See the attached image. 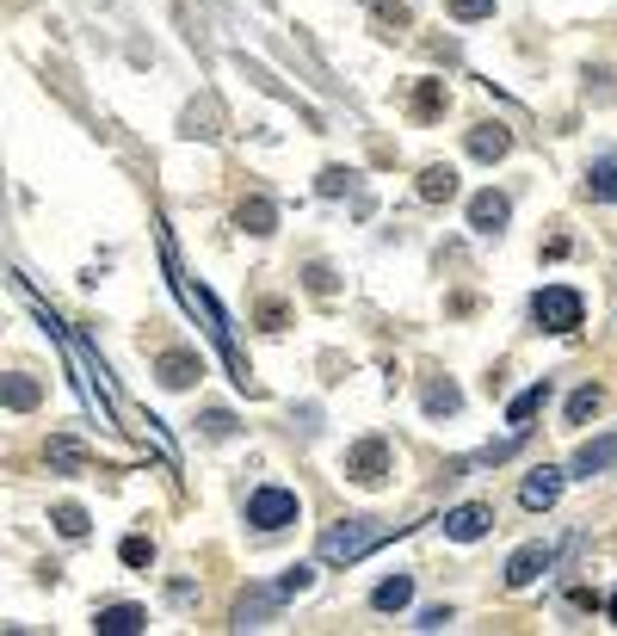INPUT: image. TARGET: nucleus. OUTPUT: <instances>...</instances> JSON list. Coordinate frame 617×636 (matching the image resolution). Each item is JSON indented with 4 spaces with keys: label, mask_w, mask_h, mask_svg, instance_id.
<instances>
[{
    "label": "nucleus",
    "mask_w": 617,
    "mask_h": 636,
    "mask_svg": "<svg viewBox=\"0 0 617 636\" xmlns=\"http://www.w3.org/2000/svg\"><path fill=\"white\" fill-rule=\"evenodd\" d=\"M383 532L389 525H377V519H340V525H328V532H321V562H358L365 556L371 544H383Z\"/></svg>",
    "instance_id": "f257e3e1"
},
{
    "label": "nucleus",
    "mask_w": 617,
    "mask_h": 636,
    "mask_svg": "<svg viewBox=\"0 0 617 636\" xmlns=\"http://www.w3.org/2000/svg\"><path fill=\"white\" fill-rule=\"evenodd\" d=\"M580 315H587V303H580V291H568V285H543V291L531 297V322H537L543 334H574Z\"/></svg>",
    "instance_id": "f03ea898"
},
{
    "label": "nucleus",
    "mask_w": 617,
    "mask_h": 636,
    "mask_svg": "<svg viewBox=\"0 0 617 636\" xmlns=\"http://www.w3.org/2000/svg\"><path fill=\"white\" fill-rule=\"evenodd\" d=\"M297 513H303V501L290 488H278V482L247 494V525L253 532H284V525H297Z\"/></svg>",
    "instance_id": "7ed1b4c3"
},
{
    "label": "nucleus",
    "mask_w": 617,
    "mask_h": 636,
    "mask_svg": "<svg viewBox=\"0 0 617 636\" xmlns=\"http://www.w3.org/2000/svg\"><path fill=\"white\" fill-rule=\"evenodd\" d=\"M346 482H358V488H383L389 482V439L383 433H371V439H358L352 451H346Z\"/></svg>",
    "instance_id": "20e7f679"
},
{
    "label": "nucleus",
    "mask_w": 617,
    "mask_h": 636,
    "mask_svg": "<svg viewBox=\"0 0 617 636\" xmlns=\"http://www.w3.org/2000/svg\"><path fill=\"white\" fill-rule=\"evenodd\" d=\"M488 525H494V513L482 501H463V507L445 513V538L451 544H476V538H488Z\"/></svg>",
    "instance_id": "39448f33"
},
{
    "label": "nucleus",
    "mask_w": 617,
    "mask_h": 636,
    "mask_svg": "<svg viewBox=\"0 0 617 636\" xmlns=\"http://www.w3.org/2000/svg\"><path fill=\"white\" fill-rule=\"evenodd\" d=\"M506 217H513V198H506V192H476V198H469V229H476V235H500Z\"/></svg>",
    "instance_id": "423d86ee"
},
{
    "label": "nucleus",
    "mask_w": 617,
    "mask_h": 636,
    "mask_svg": "<svg viewBox=\"0 0 617 636\" xmlns=\"http://www.w3.org/2000/svg\"><path fill=\"white\" fill-rule=\"evenodd\" d=\"M284 606V593L278 587H253V593H241V606H235V630H260V624H272V612Z\"/></svg>",
    "instance_id": "0eeeda50"
},
{
    "label": "nucleus",
    "mask_w": 617,
    "mask_h": 636,
    "mask_svg": "<svg viewBox=\"0 0 617 636\" xmlns=\"http://www.w3.org/2000/svg\"><path fill=\"white\" fill-rule=\"evenodd\" d=\"M611 464H617V433H611V439H587V445H580V451H574V464H568V476H587V482H593V476H605Z\"/></svg>",
    "instance_id": "6e6552de"
},
{
    "label": "nucleus",
    "mask_w": 617,
    "mask_h": 636,
    "mask_svg": "<svg viewBox=\"0 0 617 636\" xmlns=\"http://www.w3.org/2000/svg\"><path fill=\"white\" fill-rule=\"evenodd\" d=\"M556 494H562V470H531L525 476V488H519V507H531V513H543V507H556Z\"/></svg>",
    "instance_id": "1a4fd4ad"
},
{
    "label": "nucleus",
    "mask_w": 617,
    "mask_h": 636,
    "mask_svg": "<svg viewBox=\"0 0 617 636\" xmlns=\"http://www.w3.org/2000/svg\"><path fill=\"white\" fill-rule=\"evenodd\" d=\"M550 550H543V544H525V550H513V562H506V587H531L543 569H550Z\"/></svg>",
    "instance_id": "9d476101"
},
{
    "label": "nucleus",
    "mask_w": 617,
    "mask_h": 636,
    "mask_svg": "<svg viewBox=\"0 0 617 636\" xmlns=\"http://www.w3.org/2000/svg\"><path fill=\"white\" fill-rule=\"evenodd\" d=\"M506 149H513V130H506V124H476V130H469V155H476V161H500Z\"/></svg>",
    "instance_id": "9b49d317"
},
{
    "label": "nucleus",
    "mask_w": 617,
    "mask_h": 636,
    "mask_svg": "<svg viewBox=\"0 0 617 636\" xmlns=\"http://www.w3.org/2000/svg\"><path fill=\"white\" fill-rule=\"evenodd\" d=\"M142 624H149V612H142V606H105V612L93 618L99 636H136Z\"/></svg>",
    "instance_id": "f8f14e48"
},
{
    "label": "nucleus",
    "mask_w": 617,
    "mask_h": 636,
    "mask_svg": "<svg viewBox=\"0 0 617 636\" xmlns=\"http://www.w3.org/2000/svg\"><path fill=\"white\" fill-rule=\"evenodd\" d=\"M587 198L593 204H617V155L587 161Z\"/></svg>",
    "instance_id": "ddd939ff"
},
{
    "label": "nucleus",
    "mask_w": 617,
    "mask_h": 636,
    "mask_svg": "<svg viewBox=\"0 0 617 636\" xmlns=\"http://www.w3.org/2000/svg\"><path fill=\"white\" fill-rule=\"evenodd\" d=\"M161 383H167V390H186V383L198 377V359H192V352H161Z\"/></svg>",
    "instance_id": "4468645a"
},
{
    "label": "nucleus",
    "mask_w": 617,
    "mask_h": 636,
    "mask_svg": "<svg viewBox=\"0 0 617 636\" xmlns=\"http://www.w3.org/2000/svg\"><path fill=\"white\" fill-rule=\"evenodd\" d=\"M420 198H426V204H451V198H457V173H451V167H426V173H420Z\"/></svg>",
    "instance_id": "2eb2a0df"
},
{
    "label": "nucleus",
    "mask_w": 617,
    "mask_h": 636,
    "mask_svg": "<svg viewBox=\"0 0 617 636\" xmlns=\"http://www.w3.org/2000/svg\"><path fill=\"white\" fill-rule=\"evenodd\" d=\"M241 229H247V235H272V229H278V204H272V198H247V204H241Z\"/></svg>",
    "instance_id": "dca6fc26"
},
{
    "label": "nucleus",
    "mask_w": 617,
    "mask_h": 636,
    "mask_svg": "<svg viewBox=\"0 0 617 636\" xmlns=\"http://www.w3.org/2000/svg\"><path fill=\"white\" fill-rule=\"evenodd\" d=\"M408 599H414V581H408V575H389V581L371 593V606H377V612H402Z\"/></svg>",
    "instance_id": "f3484780"
},
{
    "label": "nucleus",
    "mask_w": 617,
    "mask_h": 636,
    "mask_svg": "<svg viewBox=\"0 0 617 636\" xmlns=\"http://www.w3.org/2000/svg\"><path fill=\"white\" fill-rule=\"evenodd\" d=\"M420 402H426V414H432V420H439V414H457V408H463L457 383H426V396H420Z\"/></svg>",
    "instance_id": "a211bd4d"
},
{
    "label": "nucleus",
    "mask_w": 617,
    "mask_h": 636,
    "mask_svg": "<svg viewBox=\"0 0 617 636\" xmlns=\"http://www.w3.org/2000/svg\"><path fill=\"white\" fill-rule=\"evenodd\" d=\"M543 396H550V383H531L525 396H513V408H506V420H513V427H525V420L543 408Z\"/></svg>",
    "instance_id": "6ab92c4d"
},
{
    "label": "nucleus",
    "mask_w": 617,
    "mask_h": 636,
    "mask_svg": "<svg viewBox=\"0 0 617 636\" xmlns=\"http://www.w3.org/2000/svg\"><path fill=\"white\" fill-rule=\"evenodd\" d=\"M50 519H56V532H62V538H87V507H75V501H62V507H56Z\"/></svg>",
    "instance_id": "aec40b11"
},
{
    "label": "nucleus",
    "mask_w": 617,
    "mask_h": 636,
    "mask_svg": "<svg viewBox=\"0 0 617 636\" xmlns=\"http://www.w3.org/2000/svg\"><path fill=\"white\" fill-rule=\"evenodd\" d=\"M599 402H605V390H599V383H587V390H574V396H568V420L580 427L587 414H599Z\"/></svg>",
    "instance_id": "412c9836"
},
{
    "label": "nucleus",
    "mask_w": 617,
    "mask_h": 636,
    "mask_svg": "<svg viewBox=\"0 0 617 636\" xmlns=\"http://www.w3.org/2000/svg\"><path fill=\"white\" fill-rule=\"evenodd\" d=\"M7 408H13V414L38 408V383H31V377H7Z\"/></svg>",
    "instance_id": "4be33fe9"
},
{
    "label": "nucleus",
    "mask_w": 617,
    "mask_h": 636,
    "mask_svg": "<svg viewBox=\"0 0 617 636\" xmlns=\"http://www.w3.org/2000/svg\"><path fill=\"white\" fill-rule=\"evenodd\" d=\"M309 587H315V562H297V569H284V581H278L284 599H297V593H309Z\"/></svg>",
    "instance_id": "5701e85b"
},
{
    "label": "nucleus",
    "mask_w": 617,
    "mask_h": 636,
    "mask_svg": "<svg viewBox=\"0 0 617 636\" xmlns=\"http://www.w3.org/2000/svg\"><path fill=\"white\" fill-rule=\"evenodd\" d=\"M451 19H457V25H476V19H494V0H451Z\"/></svg>",
    "instance_id": "b1692460"
},
{
    "label": "nucleus",
    "mask_w": 617,
    "mask_h": 636,
    "mask_svg": "<svg viewBox=\"0 0 617 636\" xmlns=\"http://www.w3.org/2000/svg\"><path fill=\"white\" fill-rule=\"evenodd\" d=\"M118 556L130 562V569H149V562H155V544H149V538H124V544H118Z\"/></svg>",
    "instance_id": "393cba45"
},
{
    "label": "nucleus",
    "mask_w": 617,
    "mask_h": 636,
    "mask_svg": "<svg viewBox=\"0 0 617 636\" xmlns=\"http://www.w3.org/2000/svg\"><path fill=\"white\" fill-rule=\"evenodd\" d=\"M50 464L56 470H81V445L75 439H50Z\"/></svg>",
    "instance_id": "a878e982"
},
{
    "label": "nucleus",
    "mask_w": 617,
    "mask_h": 636,
    "mask_svg": "<svg viewBox=\"0 0 617 636\" xmlns=\"http://www.w3.org/2000/svg\"><path fill=\"white\" fill-rule=\"evenodd\" d=\"M439 105H445V87H439V81H426V87L414 93V112H420V118H432Z\"/></svg>",
    "instance_id": "bb28decb"
},
{
    "label": "nucleus",
    "mask_w": 617,
    "mask_h": 636,
    "mask_svg": "<svg viewBox=\"0 0 617 636\" xmlns=\"http://www.w3.org/2000/svg\"><path fill=\"white\" fill-rule=\"evenodd\" d=\"M352 180H358V173H346V167H328V173H321V198H340Z\"/></svg>",
    "instance_id": "cd10ccee"
},
{
    "label": "nucleus",
    "mask_w": 617,
    "mask_h": 636,
    "mask_svg": "<svg viewBox=\"0 0 617 636\" xmlns=\"http://www.w3.org/2000/svg\"><path fill=\"white\" fill-rule=\"evenodd\" d=\"M204 433H210V439H229V433H235V414H229V408H210V414H204Z\"/></svg>",
    "instance_id": "c85d7f7f"
},
{
    "label": "nucleus",
    "mask_w": 617,
    "mask_h": 636,
    "mask_svg": "<svg viewBox=\"0 0 617 636\" xmlns=\"http://www.w3.org/2000/svg\"><path fill=\"white\" fill-rule=\"evenodd\" d=\"M445 624H451V612H445V606H432V612H420L414 630H445Z\"/></svg>",
    "instance_id": "c756f323"
},
{
    "label": "nucleus",
    "mask_w": 617,
    "mask_h": 636,
    "mask_svg": "<svg viewBox=\"0 0 617 636\" xmlns=\"http://www.w3.org/2000/svg\"><path fill=\"white\" fill-rule=\"evenodd\" d=\"M611 624H617V593H611Z\"/></svg>",
    "instance_id": "7c9ffc66"
}]
</instances>
